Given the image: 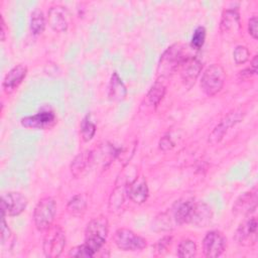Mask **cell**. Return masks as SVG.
I'll return each mask as SVG.
<instances>
[{
	"label": "cell",
	"instance_id": "6da1fadb",
	"mask_svg": "<svg viewBox=\"0 0 258 258\" xmlns=\"http://www.w3.org/2000/svg\"><path fill=\"white\" fill-rule=\"evenodd\" d=\"M187 55L184 53V47L175 43L169 46L161 55L158 67L157 75L159 78H167L171 76L182 63Z\"/></svg>",
	"mask_w": 258,
	"mask_h": 258
},
{
	"label": "cell",
	"instance_id": "7a4b0ae2",
	"mask_svg": "<svg viewBox=\"0 0 258 258\" xmlns=\"http://www.w3.org/2000/svg\"><path fill=\"white\" fill-rule=\"evenodd\" d=\"M108 234V221L100 216L93 219L86 228L85 244L96 254L104 245Z\"/></svg>",
	"mask_w": 258,
	"mask_h": 258
},
{
	"label": "cell",
	"instance_id": "3957f363",
	"mask_svg": "<svg viewBox=\"0 0 258 258\" xmlns=\"http://www.w3.org/2000/svg\"><path fill=\"white\" fill-rule=\"evenodd\" d=\"M56 205L53 199L44 198L38 202L33 212V221L39 231H47L54 220Z\"/></svg>",
	"mask_w": 258,
	"mask_h": 258
},
{
	"label": "cell",
	"instance_id": "277c9868",
	"mask_svg": "<svg viewBox=\"0 0 258 258\" xmlns=\"http://www.w3.org/2000/svg\"><path fill=\"white\" fill-rule=\"evenodd\" d=\"M225 79L226 76L223 68L217 63L212 64L203 74L201 88L208 96H214L223 88Z\"/></svg>",
	"mask_w": 258,
	"mask_h": 258
},
{
	"label": "cell",
	"instance_id": "5b68a950",
	"mask_svg": "<svg viewBox=\"0 0 258 258\" xmlns=\"http://www.w3.org/2000/svg\"><path fill=\"white\" fill-rule=\"evenodd\" d=\"M66 245V236L62 229L58 226L49 228L43 242V252L48 258L58 257Z\"/></svg>",
	"mask_w": 258,
	"mask_h": 258
},
{
	"label": "cell",
	"instance_id": "8992f818",
	"mask_svg": "<svg viewBox=\"0 0 258 258\" xmlns=\"http://www.w3.org/2000/svg\"><path fill=\"white\" fill-rule=\"evenodd\" d=\"M114 242L123 251H140L146 247V240L129 229H118L114 234Z\"/></svg>",
	"mask_w": 258,
	"mask_h": 258
},
{
	"label": "cell",
	"instance_id": "52a82bcc",
	"mask_svg": "<svg viewBox=\"0 0 258 258\" xmlns=\"http://www.w3.org/2000/svg\"><path fill=\"white\" fill-rule=\"evenodd\" d=\"M27 206V199L21 192L10 191L2 196L1 212L2 216H18Z\"/></svg>",
	"mask_w": 258,
	"mask_h": 258
},
{
	"label": "cell",
	"instance_id": "ba28073f",
	"mask_svg": "<svg viewBox=\"0 0 258 258\" xmlns=\"http://www.w3.org/2000/svg\"><path fill=\"white\" fill-rule=\"evenodd\" d=\"M226 238L219 231H210L203 240V251L206 257H219L225 250Z\"/></svg>",
	"mask_w": 258,
	"mask_h": 258
},
{
	"label": "cell",
	"instance_id": "9c48e42d",
	"mask_svg": "<svg viewBox=\"0 0 258 258\" xmlns=\"http://www.w3.org/2000/svg\"><path fill=\"white\" fill-rule=\"evenodd\" d=\"M179 68L183 85L188 89L191 88L202 72V61L196 56L187 55Z\"/></svg>",
	"mask_w": 258,
	"mask_h": 258
},
{
	"label": "cell",
	"instance_id": "30bf717a",
	"mask_svg": "<svg viewBox=\"0 0 258 258\" xmlns=\"http://www.w3.org/2000/svg\"><path fill=\"white\" fill-rule=\"evenodd\" d=\"M21 125L32 129H46L55 123V115L52 111H41L35 115L21 119Z\"/></svg>",
	"mask_w": 258,
	"mask_h": 258
},
{
	"label": "cell",
	"instance_id": "8fae6325",
	"mask_svg": "<svg viewBox=\"0 0 258 258\" xmlns=\"http://www.w3.org/2000/svg\"><path fill=\"white\" fill-rule=\"evenodd\" d=\"M236 241L241 245H254L257 241V221L255 218L244 221L235 233Z\"/></svg>",
	"mask_w": 258,
	"mask_h": 258
},
{
	"label": "cell",
	"instance_id": "7c38bea8",
	"mask_svg": "<svg viewBox=\"0 0 258 258\" xmlns=\"http://www.w3.org/2000/svg\"><path fill=\"white\" fill-rule=\"evenodd\" d=\"M27 74V68L24 64H17L12 68L4 77L2 82V88L6 94L14 92L18 86L22 83Z\"/></svg>",
	"mask_w": 258,
	"mask_h": 258
},
{
	"label": "cell",
	"instance_id": "4fadbf2b",
	"mask_svg": "<svg viewBox=\"0 0 258 258\" xmlns=\"http://www.w3.org/2000/svg\"><path fill=\"white\" fill-rule=\"evenodd\" d=\"M240 30V16L237 9H227L223 12L221 22H220V31L226 37L233 36L235 33H238Z\"/></svg>",
	"mask_w": 258,
	"mask_h": 258
},
{
	"label": "cell",
	"instance_id": "5bb4252c",
	"mask_svg": "<svg viewBox=\"0 0 258 258\" xmlns=\"http://www.w3.org/2000/svg\"><path fill=\"white\" fill-rule=\"evenodd\" d=\"M257 208V189H253L244 192L238 198L233 206V213L236 215H249L255 212Z\"/></svg>",
	"mask_w": 258,
	"mask_h": 258
},
{
	"label": "cell",
	"instance_id": "9a60e30c",
	"mask_svg": "<svg viewBox=\"0 0 258 258\" xmlns=\"http://www.w3.org/2000/svg\"><path fill=\"white\" fill-rule=\"evenodd\" d=\"M47 20L49 26L54 31L63 32L69 27V12L62 6H52L48 10Z\"/></svg>",
	"mask_w": 258,
	"mask_h": 258
},
{
	"label": "cell",
	"instance_id": "2e32d148",
	"mask_svg": "<svg viewBox=\"0 0 258 258\" xmlns=\"http://www.w3.org/2000/svg\"><path fill=\"white\" fill-rule=\"evenodd\" d=\"M195 202L192 199H183L176 201L171 208V217L177 225L189 223Z\"/></svg>",
	"mask_w": 258,
	"mask_h": 258
},
{
	"label": "cell",
	"instance_id": "e0dca14e",
	"mask_svg": "<svg viewBox=\"0 0 258 258\" xmlns=\"http://www.w3.org/2000/svg\"><path fill=\"white\" fill-rule=\"evenodd\" d=\"M242 119V115L240 112H232L230 114H228L218 125L217 127L213 130V132L210 135L209 141L212 144H216L218 143L223 136L225 135V133L228 131V129L230 127H232L233 125H235L236 123L240 122V120Z\"/></svg>",
	"mask_w": 258,
	"mask_h": 258
},
{
	"label": "cell",
	"instance_id": "ac0fdd59",
	"mask_svg": "<svg viewBox=\"0 0 258 258\" xmlns=\"http://www.w3.org/2000/svg\"><path fill=\"white\" fill-rule=\"evenodd\" d=\"M127 194L129 199L135 204H142L147 200L148 186L146 180L141 177H136L128 186Z\"/></svg>",
	"mask_w": 258,
	"mask_h": 258
},
{
	"label": "cell",
	"instance_id": "d6986e66",
	"mask_svg": "<svg viewBox=\"0 0 258 258\" xmlns=\"http://www.w3.org/2000/svg\"><path fill=\"white\" fill-rule=\"evenodd\" d=\"M212 209L205 203H195L189 223L197 227H206L212 220Z\"/></svg>",
	"mask_w": 258,
	"mask_h": 258
},
{
	"label": "cell",
	"instance_id": "ffe728a7",
	"mask_svg": "<svg viewBox=\"0 0 258 258\" xmlns=\"http://www.w3.org/2000/svg\"><path fill=\"white\" fill-rule=\"evenodd\" d=\"M108 96L110 100L115 102L123 101L127 96V89L117 73H113V75L111 76Z\"/></svg>",
	"mask_w": 258,
	"mask_h": 258
},
{
	"label": "cell",
	"instance_id": "44dd1931",
	"mask_svg": "<svg viewBox=\"0 0 258 258\" xmlns=\"http://www.w3.org/2000/svg\"><path fill=\"white\" fill-rule=\"evenodd\" d=\"M92 156H93V153L91 151H83L79 153L72 161V164H71L72 174L76 177L82 174L83 171L90 164V162H92Z\"/></svg>",
	"mask_w": 258,
	"mask_h": 258
},
{
	"label": "cell",
	"instance_id": "7402d4cb",
	"mask_svg": "<svg viewBox=\"0 0 258 258\" xmlns=\"http://www.w3.org/2000/svg\"><path fill=\"white\" fill-rule=\"evenodd\" d=\"M165 94V85L160 80H157L150 88L146 95V99L149 105L157 106Z\"/></svg>",
	"mask_w": 258,
	"mask_h": 258
},
{
	"label": "cell",
	"instance_id": "603a6c76",
	"mask_svg": "<svg viewBox=\"0 0 258 258\" xmlns=\"http://www.w3.org/2000/svg\"><path fill=\"white\" fill-rule=\"evenodd\" d=\"M178 257H183V258H190L195 257L197 254V245L194 241L189 239H184L182 240L178 247H177V252H176Z\"/></svg>",
	"mask_w": 258,
	"mask_h": 258
},
{
	"label": "cell",
	"instance_id": "cb8c5ba5",
	"mask_svg": "<svg viewBox=\"0 0 258 258\" xmlns=\"http://www.w3.org/2000/svg\"><path fill=\"white\" fill-rule=\"evenodd\" d=\"M87 208V203L83 196L77 195L73 197L68 203V211L75 216L82 215Z\"/></svg>",
	"mask_w": 258,
	"mask_h": 258
},
{
	"label": "cell",
	"instance_id": "d4e9b609",
	"mask_svg": "<svg viewBox=\"0 0 258 258\" xmlns=\"http://www.w3.org/2000/svg\"><path fill=\"white\" fill-rule=\"evenodd\" d=\"M30 28L34 34H40L45 28V18L40 10H34L30 18Z\"/></svg>",
	"mask_w": 258,
	"mask_h": 258
},
{
	"label": "cell",
	"instance_id": "484cf974",
	"mask_svg": "<svg viewBox=\"0 0 258 258\" xmlns=\"http://www.w3.org/2000/svg\"><path fill=\"white\" fill-rule=\"evenodd\" d=\"M96 133V126L87 115L81 122V134L84 141H90Z\"/></svg>",
	"mask_w": 258,
	"mask_h": 258
},
{
	"label": "cell",
	"instance_id": "4316f807",
	"mask_svg": "<svg viewBox=\"0 0 258 258\" xmlns=\"http://www.w3.org/2000/svg\"><path fill=\"white\" fill-rule=\"evenodd\" d=\"M206 39V29L203 26H199L198 28H196L192 36H191V40H190V45L191 47L199 49L204 45Z\"/></svg>",
	"mask_w": 258,
	"mask_h": 258
},
{
	"label": "cell",
	"instance_id": "83f0119b",
	"mask_svg": "<svg viewBox=\"0 0 258 258\" xmlns=\"http://www.w3.org/2000/svg\"><path fill=\"white\" fill-rule=\"evenodd\" d=\"M96 254L93 250H91L85 243L83 245L77 246L70 250L69 256L70 257H83V258H90L94 257Z\"/></svg>",
	"mask_w": 258,
	"mask_h": 258
},
{
	"label": "cell",
	"instance_id": "f1b7e54d",
	"mask_svg": "<svg viewBox=\"0 0 258 258\" xmlns=\"http://www.w3.org/2000/svg\"><path fill=\"white\" fill-rule=\"evenodd\" d=\"M249 55H250L249 50L244 45L236 46V48L234 49V52H233V57H234V60L237 64H241V63L246 62L249 58Z\"/></svg>",
	"mask_w": 258,
	"mask_h": 258
},
{
	"label": "cell",
	"instance_id": "f546056e",
	"mask_svg": "<svg viewBox=\"0 0 258 258\" xmlns=\"http://www.w3.org/2000/svg\"><path fill=\"white\" fill-rule=\"evenodd\" d=\"M123 192H124V188L123 187H121L120 189L116 188V190H114V192L112 195V199L113 200L110 201V209H111V211H116V210H118L121 207V205L123 203V200H124V194Z\"/></svg>",
	"mask_w": 258,
	"mask_h": 258
},
{
	"label": "cell",
	"instance_id": "4dcf8cb0",
	"mask_svg": "<svg viewBox=\"0 0 258 258\" xmlns=\"http://www.w3.org/2000/svg\"><path fill=\"white\" fill-rule=\"evenodd\" d=\"M12 237V233L10 229L8 228L4 216H2V222H1V245L4 246L6 242L10 241V238Z\"/></svg>",
	"mask_w": 258,
	"mask_h": 258
},
{
	"label": "cell",
	"instance_id": "1f68e13d",
	"mask_svg": "<svg viewBox=\"0 0 258 258\" xmlns=\"http://www.w3.org/2000/svg\"><path fill=\"white\" fill-rule=\"evenodd\" d=\"M248 31L249 34L254 38L257 39L258 38V19L256 16H253L249 19L248 22Z\"/></svg>",
	"mask_w": 258,
	"mask_h": 258
},
{
	"label": "cell",
	"instance_id": "d6a6232c",
	"mask_svg": "<svg viewBox=\"0 0 258 258\" xmlns=\"http://www.w3.org/2000/svg\"><path fill=\"white\" fill-rule=\"evenodd\" d=\"M171 239H172V238H171L170 236H165V237L161 238V239L157 242V244H156V246H155L156 251H157L158 253L162 254V253L167 249V247L170 245Z\"/></svg>",
	"mask_w": 258,
	"mask_h": 258
},
{
	"label": "cell",
	"instance_id": "836d02e7",
	"mask_svg": "<svg viewBox=\"0 0 258 258\" xmlns=\"http://www.w3.org/2000/svg\"><path fill=\"white\" fill-rule=\"evenodd\" d=\"M159 147L160 149H162L163 151H166L168 149H171L173 147V142L171 141V139L167 136L163 137L160 142H159Z\"/></svg>",
	"mask_w": 258,
	"mask_h": 258
},
{
	"label": "cell",
	"instance_id": "e575fe53",
	"mask_svg": "<svg viewBox=\"0 0 258 258\" xmlns=\"http://www.w3.org/2000/svg\"><path fill=\"white\" fill-rule=\"evenodd\" d=\"M5 37H6V25L3 17H1V40L4 41Z\"/></svg>",
	"mask_w": 258,
	"mask_h": 258
},
{
	"label": "cell",
	"instance_id": "d590c367",
	"mask_svg": "<svg viewBox=\"0 0 258 258\" xmlns=\"http://www.w3.org/2000/svg\"><path fill=\"white\" fill-rule=\"evenodd\" d=\"M257 64H258V56L255 55L254 58L252 59V62H251V69L257 73Z\"/></svg>",
	"mask_w": 258,
	"mask_h": 258
}]
</instances>
